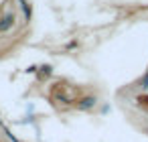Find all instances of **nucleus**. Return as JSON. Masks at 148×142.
<instances>
[{
	"mask_svg": "<svg viewBox=\"0 0 148 142\" xmlns=\"http://www.w3.org/2000/svg\"><path fill=\"white\" fill-rule=\"evenodd\" d=\"M12 25H14V16H12V14H4L2 19H0V33L8 31Z\"/></svg>",
	"mask_w": 148,
	"mask_h": 142,
	"instance_id": "nucleus-1",
	"label": "nucleus"
},
{
	"mask_svg": "<svg viewBox=\"0 0 148 142\" xmlns=\"http://www.w3.org/2000/svg\"><path fill=\"white\" fill-rule=\"evenodd\" d=\"M142 87H148V73H146L144 79H142Z\"/></svg>",
	"mask_w": 148,
	"mask_h": 142,
	"instance_id": "nucleus-3",
	"label": "nucleus"
},
{
	"mask_svg": "<svg viewBox=\"0 0 148 142\" xmlns=\"http://www.w3.org/2000/svg\"><path fill=\"white\" fill-rule=\"evenodd\" d=\"M93 106H95V97L93 95H87V97H81L79 99V108L81 110H91Z\"/></svg>",
	"mask_w": 148,
	"mask_h": 142,
	"instance_id": "nucleus-2",
	"label": "nucleus"
}]
</instances>
